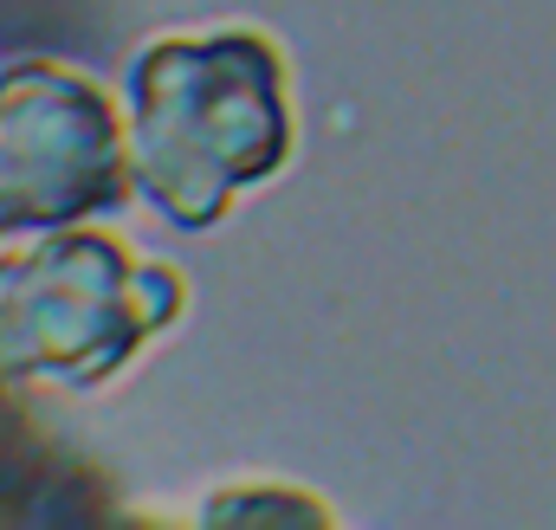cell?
I'll return each mask as SVG.
<instances>
[{"instance_id": "obj_1", "label": "cell", "mask_w": 556, "mask_h": 530, "mask_svg": "<svg viewBox=\"0 0 556 530\" xmlns=\"http://www.w3.org/2000/svg\"><path fill=\"white\" fill-rule=\"evenodd\" d=\"M137 194L175 234H214L298 155L291 59L266 26L155 33L124 65Z\"/></svg>"}, {"instance_id": "obj_2", "label": "cell", "mask_w": 556, "mask_h": 530, "mask_svg": "<svg viewBox=\"0 0 556 530\" xmlns=\"http://www.w3.org/2000/svg\"><path fill=\"white\" fill-rule=\"evenodd\" d=\"M188 317V278L104 227L0 240V382L98 395Z\"/></svg>"}, {"instance_id": "obj_3", "label": "cell", "mask_w": 556, "mask_h": 530, "mask_svg": "<svg viewBox=\"0 0 556 530\" xmlns=\"http://www.w3.org/2000/svg\"><path fill=\"white\" fill-rule=\"evenodd\" d=\"M137 194L124 104L65 59L0 65V240L85 227Z\"/></svg>"}, {"instance_id": "obj_4", "label": "cell", "mask_w": 556, "mask_h": 530, "mask_svg": "<svg viewBox=\"0 0 556 530\" xmlns=\"http://www.w3.org/2000/svg\"><path fill=\"white\" fill-rule=\"evenodd\" d=\"M201 518H311V525H330L337 512H330V499H317V492H304V485H220L207 505H201Z\"/></svg>"}]
</instances>
